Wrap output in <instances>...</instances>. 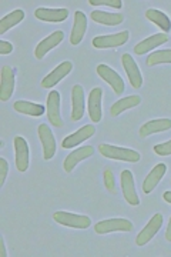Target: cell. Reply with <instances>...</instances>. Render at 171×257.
I'll list each match as a JSON object with an SVG mask.
<instances>
[{
    "label": "cell",
    "instance_id": "obj_1",
    "mask_svg": "<svg viewBox=\"0 0 171 257\" xmlns=\"http://www.w3.org/2000/svg\"><path fill=\"white\" fill-rule=\"evenodd\" d=\"M99 152L101 156L114 159V160H121V162H128V163H137L140 160V153L133 149H126V147L111 146V145H100Z\"/></svg>",
    "mask_w": 171,
    "mask_h": 257
},
{
    "label": "cell",
    "instance_id": "obj_2",
    "mask_svg": "<svg viewBox=\"0 0 171 257\" xmlns=\"http://www.w3.org/2000/svg\"><path fill=\"white\" fill-rule=\"evenodd\" d=\"M53 219L59 224H63L67 227H73V229H87L90 227L91 220L87 216H81V214H73V213H67V211H57L53 214Z\"/></svg>",
    "mask_w": 171,
    "mask_h": 257
},
{
    "label": "cell",
    "instance_id": "obj_3",
    "mask_svg": "<svg viewBox=\"0 0 171 257\" xmlns=\"http://www.w3.org/2000/svg\"><path fill=\"white\" fill-rule=\"evenodd\" d=\"M97 73L104 82L108 83V86L114 90L116 94H123L124 93V82H123V79L120 77V74L116 70L108 67L107 64H99L97 66Z\"/></svg>",
    "mask_w": 171,
    "mask_h": 257
},
{
    "label": "cell",
    "instance_id": "obj_4",
    "mask_svg": "<svg viewBox=\"0 0 171 257\" xmlns=\"http://www.w3.org/2000/svg\"><path fill=\"white\" fill-rule=\"evenodd\" d=\"M133 223L127 219H108V220L99 221L94 226V231L99 234H107L113 231H131Z\"/></svg>",
    "mask_w": 171,
    "mask_h": 257
},
{
    "label": "cell",
    "instance_id": "obj_5",
    "mask_svg": "<svg viewBox=\"0 0 171 257\" xmlns=\"http://www.w3.org/2000/svg\"><path fill=\"white\" fill-rule=\"evenodd\" d=\"M37 135H39V139H40L42 146H43V157H45V160L53 159L54 155H56V150H57V146H56V140H54L52 128L43 123L37 128Z\"/></svg>",
    "mask_w": 171,
    "mask_h": 257
},
{
    "label": "cell",
    "instance_id": "obj_6",
    "mask_svg": "<svg viewBox=\"0 0 171 257\" xmlns=\"http://www.w3.org/2000/svg\"><path fill=\"white\" fill-rule=\"evenodd\" d=\"M130 33L124 30L116 35H107V36H97L93 39V46L96 49H113L126 45L130 39Z\"/></svg>",
    "mask_w": 171,
    "mask_h": 257
},
{
    "label": "cell",
    "instance_id": "obj_7",
    "mask_svg": "<svg viewBox=\"0 0 171 257\" xmlns=\"http://www.w3.org/2000/svg\"><path fill=\"white\" fill-rule=\"evenodd\" d=\"M46 111H47V117L54 127H63V120L60 116V93L56 90L49 93Z\"/></svg>",
    "mask_w": 171,
    "mask_h": 257
},
{
    "label": "cell",
    "instance_id": "obj_8",
    "mask_svg": "<svg viewBox=\"0 0 171 257\" xmlns=\"http://www.w3.org/2000/svg\"><path fill=\"white\" fill-rule=\"evenodd\" d=\"M161 224H162V214H160V213L154 214L153 217H151V220L147 223V226H145L144 229L141 230V231L137 234V239H135L137 246H144L145 243H148V241H150V240L153 239L154 236L157 234V231L160 230Z\"/></svg>",
    "mask_w": 171,
    "mask_h": 257
},
{
    "label": "cell",
    "instance_id": "obj_9",
    "mask_svg": "<svg viewBox=\"0 0 171 257\" xmlns=\"http://www.w3.org/2000/svg\"><path fill=\"white\" fill-rule=\"evenodd\" d=\"M121 189H123V194L124 199L128 204L131 206H138L140 204V199L138 194L135 192L134 186V177L130 170H123L121 172Z\"/></svg>",
    "mask_w": 171,
    "mask_h": 257
},
{
    "label": "cell",
    "instance_id": "obj_10",
    "mask_svg": "<svg viewBox=\"0 0 171 257\" xmlns=\"http://www.w3.org/2000/svg\"><path fill=\"white\" fill-rule=\"evenodd\" d=\"M15 92V72L10 66L2 67V84H0V100L8 101Z\"/></svg>",
    "mask_w": 171,
    "mask_h": 257
},
{
    "label": "cell",
    "instance_id": "obj_11",
    "mask_svg": "<svg viewBox=\"0 0 171 257\" xmlns=\"http://www.w3.org/2000/svg\"><path fill=\"white\" fill-rule=\"evenodd\" d=\"M72 69H73V64L72 62H69V60H66V62H63V63H60L57 67H56V69H54L53 72H50V73L47 74L45 79L42 80V86H43L45 89H50V87H53L54 84H57L60 80H63L64 77L72 72Z\"/></svg>",
    "mask_w": 171,
    "mask_h": 257
},
{
    "label": "cell",
    "instance_id": "obj_12",
    "mask_svg": "<svg viewBox=\"0 0 171 257\" xmlns=\"http://www.w3.org/2000/svg\"><path fill=\"white\" fill-rule=\"evenodd\" d=\"M94 133H96V127L93 124H86V126L79 128L76 133H73L70 136L64 138V140L62 142V146L64 149H72V147L79 146L84 140H89Z\"/></svg>",
    "mask_w": 171,
    "mask_h": 257
},
{
    "label": "cell",
    "instance_id": "obj_13",
    "mask_svg": "<svg viewBox=\"0 0 171 257\" xmlns=\"http://www.w3.org/2000/svg\"><path fill=\"white\" fill-rule=\"evenodd\" d=\"M63 39L64 33L62 30H57V32L52 33L49 37H46L45 40H42V42L37 45L36 49H35V56H36V59L42 60L52 49H54L57 45H60Z\"/></svg>",
    "mask_w": 171,
    "mask_h": 257
},
{
    "label": "cell",
    "instance_id": "obj_14",
    "mask_svg": "<svg viewBox=\"0 0 171 257\" xmlns=\"http://www.w3.org/2000/svg\"><path fill=\"white\" fill-rule=\"evenodd\" d=\"M121 62H123V67H124V70H126V73L127 76H128V80L131 83V86H133L134 89H140L141 84H143V77H141L140 69H138V66H137V63L134 62V59L128 55V53H126V55H123V57H121Z\"/></svg>",
    "mask_w": 171,
    "mask_h": 257
},
{
    "label": "cell",
    "instance_id": "obj_15",
    "mask_svg": "<svg viewBox=\"0 0 171 257\" xmlns=\"http://www.w3.org/2000/svg\"><path fill=\"white\" fill-rule=\"evenodd\" d=\"M101 100H103V90L100 87H94L89 94V114L91 121L94 123H99L103 117Z\"/></svg>",
    "mask_w": 171,
    "mask_h": 257
},
{
    "label": "cell",
    "instance_id": "obj_16",
    "mask_svg": "<svg viewBox=\"0 0 171 257\" xmlns=\"http://www.w3.org/2000/svg\"><path fill=\"white\" fill-rule=\"evenodd\" d=\"M15 150H16V167L19 172H26L29 167V146L26 139L22 136L15 138Z\"/></svg>",
    "mask_w": 171,
    "mask_h": 257
},
{
    "label": "cell",
    "instance_id": "obj_17",
    "mask_svg": "<svg viewBox=\"0 0 171 257\" xmlns=\"http://www.w3.org/2000/svg\"><path fill=\"white\" fill-rule=\"evenodd\" d=\"M168 42V36L167 33H157V35H153V36L147 37L143 42H140L138 45L134 46V52L137 55H144V53H148L150 50H153L155 47L161 46L164 43Z\"/></svg>",
    "mask_w": 171,
    "mask_h": 257
},
{
    "label": "cell",
    "instance_id": "obj_18",
    "mask_svg": "<svg viewBox=\"0 0 171 257\" xmlns=\"http://www.w3.org/2000/svg\"><path fill=\"white\" fill-rule=\"evenodd\" d=\"M93 153H94V149L91 146H83L80 147V149H77V150H74V152H72L69 156L66 157L63 165L64 170H66L67 173H70V172H73V169L80 163L81 160L93 156Z\"/></svg>",
    "mask_w": 171,
    "mask_h": 257
},
{
    "label": "cell",
    "instance_id": "obj_19",
    "mask_svg": "<svg viewBox=\"0 0 171 257\" xmlns=\"http://www.w3.org/2000/svg\"><path fill=\"white\" fill-rule=\"evenodd\" d=\"M86 29H87V18L86 15L77 10L74 13V25H73L72 35H70V43L72 45H79L83 37H84V33H86Z\"/></svg>",
    "mask_w": 171,
    "mask_h": 257
},
{
    "label": "cell",
    "instance_id": "obj_20",
    "mask_svg": "<svg viewBox=\"0 0 171 257\" xmlns=\"http://www.w3.org/2000/svg\"><path fill=\"white\" fill-rule=\"evenodd\" d=\"M72 119L74 121L83 119L84 116V90L80 84H76L72 90Z\"/></svg>",
    "mask_w": 171,
    "mask_h": 257
},
{
    "label": "cell",
    "instance_id": "obj_21",
    "mask_svg": "<svg viewBox=\"0 0 171 257\" xmlns=\"http://www.w3.org/2000/svg\"><path fill=\"white\" fill-rule=\"evenodd\" d=\"M165 170H167V166L164 163H158L157 166H154L153 170L148 173V176L144 179V183H143V190L145 194L153 192L155 186L160 183V180L165 175Z\"/></svg>",
    "mask_w": 171,
    "mask_h": 257
},
{
    "label": "cell",
    "instance_id": "obj_22",
    "mask_svg": "<svg viewBox=\"0 0 171 257\" xmlns=\"http://www.w3.org/2000/svg\"><path fill=\"white\" fill-rule=\"evenodd\" d=\"M35 16L39 20H43V22H63L66 19L69 18V10L67 9H46V8H39L35 12Z\"/></svg>",
    "mask_w": 171,
    "mask_h": 257
},
{
    "label": "cell",
    "instance_id": "obj_23",
    "mask_svg": "<svg viewBox=\"0 0 171 257\" xmlns=\"http://www.w3.org/2000/svg\"><path fill=\"white\" fill-rule=\"evenodd\" d=\"M91 19L104 26H118L124 22V16L121 13H108V12H101V10L91 12Z\"/></svg>",
    "mask_w": 171,
    "mask_h": 257
},
{
    "label": "cell",
    "instance_id": "obj_24",
    "mask_svg": "<svg viewBox=\"0 0 171 257\" xmlns=\"http://www.w3.org/2000/svg\"><path fill=\"white\" fill-rule=\"evenodd\" d=\"M171 128V119H157L147 121L140 127V136L141 138H148L150 135L154 133H160Z\"/></svg>",
    "mask_w": 171,
    "mask_h": 257
},
{
    "label": "cell",
    "instance_id": "obj_25",
    "mask_svg": "<svg viewBox=\"0 0 171 257\" xmlns=\"http://www.w3.org/2000/svg\"><path fill=\"white\" fill-rule=\"evenodd\" d=\"M15 110L22 113V114H29L33 117H39L42 114H45L46 107L43 104H37V103H32V101L26 100H18L13 104Z\"/></svg>",
    "mask_w": 171,
    "mask_h": 257
},
{
    "label": "cell",
    "instance_id": "obj_26",
    "mask_svg": "<svg viewBox=\"0 0 171 257\" xmlns=\"http://www.w3.org/2000/svg\"><path fill=\"white\" fill-rule=\"evenodd\" d=\"M140 101H141V99H140V96H137V94L124 97V99H121V100L116 101V103L111 106L110 113H111V116L117 117V116H120L123 111L128 110V109H133V107H135V106H138V104H140Z\"/></svg>",
    "mask_w": 171,
    "mask_h": 257
},
{
    "label": "cell",
    "instance_id": "obj_27",
    "mask_svg": "<svg viewBox=\"0 0 171 257\" xmlns=\"http://www.w3.org/2000/svg\"><path fill=\"white\" fill-rule=\"evenodd\" d=\"M145 18L148 19L150 22H153L155 26H158V28L161 29V30H164L165 33L171 30L170 18H168L165 13L160 12V10L148 9L147 12H145Z\"/></svg>",
    "mask_w": 171,
    "mask_h": 257
},
{
    "label": "cell",
    "instance_id": "obj_28",
    "mask_svg": "<svg viewBox=\"0 0 171 257\" xmlns=\"http://www.w3.org/2000/svg\"><path fill=\"white\" fill-rule=\"evenodd\" d=\"M23 19H25L23 10H15L9 15H6L5 18H2V20H0V35H5L9 29L19 25Z\"/></svg>",
    "mask_w": 171,
    "mask_h": 257
},
{
    "label": "cell",
    "instance_id": "obj_29",
    "mask_svg": "<svg viewBox=\"0 0 171 257\" xmlns=\"http://www.w3.org/2000/svg\"><path fill=\"white\" fill-rule=\"evenodd\" d=\"M171 63V49L168 50H160V52H154L147 57L145 64L147 66H155V64Z\"/></svg>",
    "mask_w": 171,
    "mask_h": 257
},
{
    "label": "cell",
    "instance_id": "obj_30",
    "mask_svg": "<svg viewBox=\"0 0 171 257\" xmlns=\"http://www.w3.org/2000/svg\"><path fill=\"white\" fill-rule=\"evenodd\" d=\"M91 6H108L113 9H121L123 2L121 0H89Z\"/></svg>",
    "mask_w": 171,
    "mask_h": 257
},
{
    "label": "cell",
    "instance_id": "obj_31",
    "mask_svg": "<svg viewBox=\"0 0 171 257\" xmlns=\"http://www.w3.org/2000/svg\"><path fill=\"white\" fill-rule=\"evenodd\" d=\"M104 183H106L110 192L116 193V180H114V175L110 169L104 170Z\"/></svg>",
    "mask_w": 171,
    "mask_h": 257
},
{
    "label": "cell",
    "instance_id": "obj_32",
    "mask_svg": "<svg viewBox=\"0 0 171 257\" xmlns=\"http://www.w3.org/2000/svg\"><path fill=\"white\" fill-rule=\"evenodd\" d=\"M154 152L158 156H170L171 155V140L161 143V145H155L154 146Z\"/></svg>",
    "mask_w": 171,
    "mask_h": 257
},
{
    "label": "cell",
    "instance_id": "obj_33",
    "mask_svg": "<svg viewBox=\"0 0 171 257\" xmlns=\"http://www.w3.org/2000/svg\"><path fill=\"white\" fill-rule=\"evenodd\" d=\"M8 172H9V165H8V162H6V159L2 157V159H0V186L5 184Z\"/></svg>",
    "mask_w": 171,
    "mask_h": 257
},
{
    "label": "cell",
    "instance_id": "obj_34",
    "mask_svg": "<svg viewBox=\"0 0 171 257\" xmlns=\"http://www.w3.org/2000/svg\"><path fill=\"white\" fill-rule=\"evenodd\" d=\"M12 52H13L12 43L6 42V40H0V55H9Z\"/></svg>",
    "mask_w": 171,
    "mask_h": 257
},
{
    "label": "cell",
    "instance_id": "obj_35",
    "mask_svg": "<svg viewBox=\"0 0 171 257\" xmlns=\"http://www.w3.org/2000/svg\"><path fill=\"white\" fill-rule=\"evenodd\" d=\"M0 256L2 257L8 256V253H6V246H5V240H3V237L0 239Z\"/></svg>",
    "mask_w": 171,
    "mask_h": 257
},
{
    "label": "cell",
    "instance_id": "obj_36",
    "mask_svg": "<svg viewBox=\"0 0 171 257\" xmlns=\"http://www.w3.org/2000/svg\"><path fill=\"white\" fill-rule=\"evenodd\" d=\"M165 239L171 241V217L170 221H168V226H167V231H165Z\"/></svg>",
    "mask_w": 171,
    "mask_h": 257
},
{
    "label": "cell",
    "instance_id": "obj_37",
    "mask_svg": "<svg viewBox=\"0 0 171 257\" xmlns=\"http://www.w3.org/2000/svg\"><path fill=\"white\" fill-rule=\"evenodd\" d=\"M162 197H164V200L167 203H171V192H165L162 194Z\"/></svg>",
    "mask_w": 171,
    "mask_h": 257
}]
</instances>
